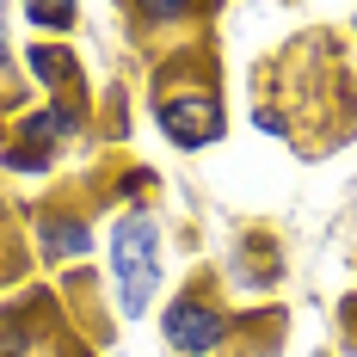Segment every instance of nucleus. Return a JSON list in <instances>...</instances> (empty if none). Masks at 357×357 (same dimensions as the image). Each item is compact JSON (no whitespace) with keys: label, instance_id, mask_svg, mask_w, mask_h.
Segmentation results:
<instances>
[{"label":"nucleus","instance_id":"9d476101","mask_svg":"<svg viewBox=\"0 0 357 357\" xmlns=\"http://www.w3.org/2000/svg\"><path fill=\"white\" fill-rule=\"evenodd\" d=\"M0 74H13V37H6V19H0Z\"/></svg>","mask_w":357,"mask_h":357},{"label":"nucleus","instance_id":"0eeeda50","mask_svg":"<svg viewBox=\"0 0 357 357\" xmlns=\"http://www.w3.org/2000/svg\"><path fill=\"white\" fill-rule=\"evenodd\" d=\"M222 278H228V289H241V296H265V289H278V278H284V252H278V241L265 228H252V234H241L228 247Z\"/></svg>","mask_w":357,"mask_h":357},{"label":"nucleus","instance_id":"423d86ee","mask_svg":"<svg viewBox=\"0 0 357 357\" xmlns=\"http://www.w3.org/2000/svg\"><path fill=\"white\" fill-rule=\"evenodd\" d=\"M25 68L31 80L50 93V99H74V105H93V86H86V68H80V56H74V43H50V37H37L25 43Z\"/></svg>","mask_w":357,"mask_h":357},{"label":"nucleus","instance_id":"f257e3e1","mask_svg":"<svg viewBox=\"0 0 357 357\" xmlns=\"http://www.w3.org/2000/svg\"><path fill=\"white\" fill-rule=\"evenodd\" d=\"M148 105H154L160 136H167L178 154H204V148H215L228 136V105H222L215 68L197 62V50H178V56H167V62L154 68Z\"/></svg>","mask_w":357,"mask_h":357},{"label":"nucleus","instance_id":"1a4fd4ad","mask_svg":"<svg viewBox=\"0 0 357 357\" xmlns=\"http://www.w3.org/2000/svg\"><path fill=\"white\" fill-rule=\"evenodd\" d=\"M86 13L80 6H25V25H37V31H74Z\"/></svg>","mask_w":357,"mask_h":357},{"label":"nucleus","instance_id":"9b49d317","mask_svg":"<svg viewBox=\"0 0 357 357\" xmlns=\"http://www.w3.org/2000/svg\"><path fill=\"white\" fill-rule=\"evenodd\" d=\"M0 148H6V117H0Z\"/></svg>","mask_w":357,"mask_h":357},{"label":"nucleus","instance_id":"6e6552de","mask_svg":"<svg viewBox=\"0 0 357 357\" xmlns=\"http://www.w3.org/2000/svg\"><path fill=\"white\" fill-rule=\"evenodd\" d=\"M123 19H136V25H197L204 6H191V0H142V6H130Z\"/></svg>","mask_w":357,"mask_h":357},{"label":"nucleus","instance_id":"39448f33","mask_svg":"<svg viewBox=\"0 0 357 357\" xmlns=\"http://www.w3.org/2000/svg\"><path fill=\"white\" fill-rule=\"evenodd\" d=\"M56 160H62V142H56V130H50L43 105H37V111H19V117L6 123L0 173H13V178H50V173H56Z\"/></svg>","mask_w":357,"mask_h":357},{"label":"nucleus","instance_id":"f8f14e48","mask_svg":"<svg viewBox=\"0 0 357 357\" xmlns=\"http://www.w3.org/2000/svg\"><path fill=\"white\" fill-rule=\"evenodd\" d=\"M351 31H357V6H351Z\"/></svg>","mask_w":357,"mask_h":357},{"label":"nucleus","instance_id":"7ed1b4c3","mask_svg":"<svg viewBox=\"0 0 357 357\" xmlns=\"http://www.w3.org/2000/svg\"><path fill=\"white\" fill-rule=\"evenodd\" d=\"M234 333H241L234 308L215 296V284H197V278L178 296H167V308H160V339L178 357H222L234 345Z\"/></svg>","mask_w":357,"mask_h":357},{"label":"nucleus","instance_id":"f03ea898","mask_svg":"<svg viewBox=\"0 0 357 357\" xmlns=\"http://www.w3.org/2000/svg\"><path fill=\"white\" fill-rule=\"evenodd\" d=\"M105 265H111V302L123 321H148L167 284V234L154 210H123L105 228Z\"/></svg>","mask_w":357,"mask_h":357},{"label":"nucleus","instance_id":"20e7f679","mask_svg":"<svg viewBox=\"0 0 357 357\" xmlns=\"http://www.w3.org/2000/svg\"><path fill=\"white\" fill-rule=\"evenodd\" d=\"M31 241H37V259L56 271V265H74L99 247V228H93V210L86 204H68V197H50L31 210Z\"/></svg>","mask_w":357,"mask_h":357}]
</instances>
